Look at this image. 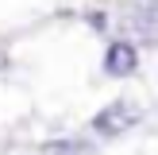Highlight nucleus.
<instances>
[{
	"mask_svg": "<svg viewBox=\"0 0 158 155\" xmlns=\"http://www.w3.org/2000/svg\"><path fill=\"white\" fill-rule=\"evenodd\" d=\"M139 116H143L139 105H131V101H112V105H104L97 116H93V128H97L100 136H120V132L131 128Z\"/></svg>",
	"mask_w": 158,
	"mask_h": 155,
	"instance_id": "nucleus-1",
	"label": "nucleus"
},
{
	"mask_svg": "<svg viewBox=\"0 0 158 155\" xmlns=\"http://www.w3.org/2000/svg\"><path fill=\"white\" fill-rule=\"evenodd\" d=\"M135 66H139V51H135L131 43H112V46H108V54H104V74H112V78H131Z\"/></svg>",
	"mask_w": 158,
	"mask_h": 155,
	"instance_id": "nucleus-2",
	"label": "nucleus"
},
{
	"mask_svg": "<svg viewBox=\"0 0 158 155\" xmlns=\"http://www.w3.org/2000/svg\"><path fill=\"white\" fill-rule=\"evenodd\" d=\"M46 155H89V144L81 140H58V144H46Z\"/></svg>",
	"mask_w": 158,
	"mask_h": 155,
	"instance_id": "nucleus-3",
	"label": "nucleus"
}]
</instances>
